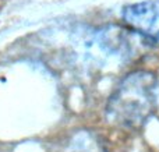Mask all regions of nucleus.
Returning <instances> with one entry per match:
<instances>
[{
    "label": "nucleus",
    "instance_id": "1",
    "mask_svg": "<svg viewBox=\"0 0 159 152\" xmlns=\"http://www.w3.org/2000/svg\"><path fill=\"white\" fill-rule=\"evenodd\" d=\"M158 91L159 83L154 73H130L107 99V122L124 128L143 127L157 109Z\"/></svg>",
    "mask_w": 159,
    "mask_h": 152
},
{
    "label": "nucleus",
    "instance_id": "3",
    "mask_svg": "<svg viewBox=\"0 0 159 152\" xmlns=\"http://www.w3.org/2000/svg\"><path fill=\"white\" fill-rule=\"evenodd\" d=\"M53 152H106V148L101 138L92 131L80 130L70 136Z\"/></svg>",
    "mask_w": 159,
    "mask_h": 152
},
{
    "label": "nucleus",
    "instance_id": "2",
    "mask_svg": "<svg viewBox=\"0 0 159 152\" xmlns=\"http://www.w3.org/2000/svg\"><path fill=\"white\" fill-rule=\"evenodd\" d=\"M121 17L123 21L140 35L149 39L159 38V2L157 0L126 6Z\"/></svg>",
    "mask_w": 159,
    "mask_h": 152
}]
</instances>
